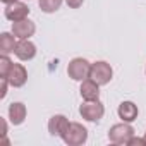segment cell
I'll return each mask as SVG.
<instances>
[{"instance_id":"obj_4","label":"cell","mask_w":146,"mask_h":146,"mask_svg":"<svg viewBox=\"0 0 146 146\" xmlns=\"http://www.w3.org/2000/svg\"><path fill=\"white\" fill-rule=\"evenodd\" d=\"M112 76H113V70L110 67L108 62L105 60H98L95 64H91V70H90V78L93 81H96L100 86H105L112 81Z\"/></svg>"},{"instance_id":"obj_3","label":"cell","mask_w":146,"mask_h":146,"mask_svg":"<svg viewBox=\"0 0 146 146\" xmlns=\"http://www.w3.org/2000/svg\"><path fill=\"white\" fill-rule=\"evenodd\" d=\"M79 113L88 122H98L105 115V107L100 100H84L79 107Z\"/></svg>"},{"instance_id":"obj_19","label":"cell","mask_w":146,"mask_h":146,"mask_svg":"<svg viewBox=\"0 0 146 146\" xmlns=\"http://www.w3.org/2000/svg\"><path fill=\"white\" fill-rule=\"evenodd\" d=\"M83 2H84V0H65V4H67L70 9H79V7L83 5Z\"/></svg>"},{"instance_id":"obj_1","label":"cell","mask_w":146,"mask_h":146,"mask_svg":"<svg viewBox=\"0 0 146 146\" xmlns=\"http://www.w3.org/2000/svg\"><path fill=\"white\" fill-rule=\"evenodd\" d=\"M62 141L69 146H81L88 141V129L79 122H70L69 129L62 136Z\"/></svg>"},{"instance_id":"obj_15","label":"cell","mask_w":146,"mask_h":146,"mask_svg":"<svg viewBox=\"0 0 146 146\" xmlns=\"http://www.w3.org/2000/svg\"><path fill=\"white\" fill-rule=\"evenodd\" d=\"M38 5H40V9H41L43 12H46V14H53L55 11L60 9L62 0H38Z\"/></svg>"},{"instance_id":"obj_8","label":"cell","mask_w":146,"mask_h":146,"mask_svg":"<svg viewBox=\"0 0 146 146\" xmlns=\"http://www.w3.org/2000/svg\"><path fill=\"white\" fill-rule=\"evenodd\" d=\"M7 79L11 83V86L14 88H23L28 81V70L23 64H12L9 74H7Z\"/></svg>"},{"instance_id":"obj_14","label":"cell","mask_w":146,"mask_h":146,"mask_svg":"<svg viewBox=\"0 0 146 146\" xmlns=\"http://www.w3.org/2000/svg\"><path fill=\"white\" fill-rule=\"evenodd\" d=\"M17 43L19 41L14 33H2L0 35V52H2V55L14 53L17 48Z\"/></svg>"},{"instance_id":"obj_6","label":"cell","mask_w":146,"mask_h":146,"mask_svg":"<svg viewBox=\"0 0 146 146\" xmlns=\"http://www.w3.org/2000/svg\"><path fill=\"white\" fill-rule=\"evenodd\" d=\"M28 14H29V7H28L24 2H21V0L12 2V4H7L5 9H4V16H5L9 21H12V23L26 19Z\"/></svg>"},{"instance_id":"obj_16","label":"cell","mask_w":146,"mask_h":146,"mask_svg":"<svg viewBox=\"0 0 146 146\" xmlns=\"http://www.w3.org/2000/svg\"><path fill=\"white\" fill-rule=\"evenodd\" d=\"M11 67H12V60L9 58V55H2V57H0V76L7 78Z\"/></svg>"},{"instance_id":"obj_10","label":"cell","mask_w":146,"mask_h":146,"mask_svg":"<svg viewBox=\"0 0 146 146\" xmlns=\"http://www.w3.org/2000/svg\"><path fill=\"white\" fill-rule=\"evenodd\" d=\"M16 57L23 62H28V60H33L36 57V45L29 40H19L17 43V48H16Z\"/></svg>"},{"instance_id":"obj_21","label":"cell","mask_w":146,"mask_h":146,"mask_svg":"<svg viewBox=\"0 0 146 146\" xmlns=\"http://www.w3.org/2000/svg\"><path fill=\"white\" fill-rule=\"evenodd\" d=\"M144 139H146V132H144Z\"/></svg>"},{"instance_id":"obj_7","label":"cell","mask_w":146,"mask_h":146,"mask_svg":"<svg viewBox=\"0 0 146 146\" xmlns=\"http://www.w3.org/2000/svg\"><path fill=\"white\" fill-rule=\"evenodd\" d=\"M36 31V24L33 21H29L28 17L23 21H16L12 23V33L16 35L17 40H29Z\"/></svg>"},{"instance_id":"obj_17","label":"cell","mask_w":146,"mask_h":146,"mask_svg":"<svg viewBox=\"0 0 146 146\" xmlns=\"http://www.w3.org/2000/svg\"><path fill=\"white\" fill-rule=\"evenodd\" d=\"M11 83H9V79L7 78H4V76H0V98H5L7 96V86H9Z\"/></svg>"},{"instance_id":"obj_11","label":"cell","mask_w":146,"mask_h":146,"mask_svg":"<svg viewBox=\"0 0 146 146\" xmlns=\"http://www.w3.org/2000/svg\"><path fill=\"white\" fill-rule=\"evenodd\" d=\"M81 96L83 100H100V84L91 78L81 81Z\"/></svg>"},{"instance_id":"obj_20","label":"cell","mask_w":146,"mask_h":146,"mask_svg":"<svg viewBox=\"0 0 146 146\" xmlns=\"http://www.w3.org/2000/svg\"><path fill=\"white\" fill-rule=\"evenodd\" d=\"M2 2L7 5V4H12V2H17V0H2Z\"/></svg>"},{"instance_id":"obj_9","label":"cell","mask_w":146,"mask_h":146,"mask_svg":"<svg viewBox=\"0 0 146 146\" xmlns=\"http://www.w3.org/2000/svg\"><path fill=\"white\" fill-rule=\"evenodd\" d=\"M70 122L65 115H53L50 120H48V132L52 136H57V137H62L65 134V131L69 129Z\"/></svg>"},{"instance_id":"obj_13","label":"cell","mask_w":146,"mask_h":146,"mask_svg":"<svg viewBox=\"0 0 146 146\" xmlns=\"http://www.w3.org/2000/svg\"><path fill=\"white\" fill-rule=\"evenodd\" d=\"M26 105L21 102H14L9 105V119L14 125H21L26 120Z\"/></svg>"},{"instance_id":"obj_12","label":"cell","mask_w":146,"mask_h":146,"mask_svg":"<svg viewBox=\"0 0 146 146\" xmlns=\"http://www.w3.org/2000/svg\"><path fill=\"white\" fill-rule=\"evenodd\" d=\"M117 113H119V119H122V122H134L137 119V105L132 103V102H122L117 108Z\"/></svg>"},{"instance_id":"obj_2","label":"cell","mask_w":146,"mask_h":146,"mask_svg":"<svg viewBox=\"0 0 146 146\" xmlns=\"http://www.w3.org/2000/svg\"><path fill=\"white\" fill-rule=\"evenodd\" d=\"M90 70H91V64L83 58V57H76L72 58L67 65V74L70 79L74 81H84L90 78Z\"/></svg>"},{"instance_id":"obj_5","label":"cell","mask_w":146,"mask_h":146,"mask_svg":"<svg viewBox=\"0 0 146 146\" xmlns=\"http://www.w3.org/2000/svg\"><path fill=\"white\" fill-rule=\"evenodd\" d=\"M134 136V127L131 125V122H122V124H115L110 127L108 131V139L113 144H127V141Z\"/></svg>"},{"instance_id":"obj_18","label":"cell","mask_w":146,"mask_h":146,"mask_svg":"<svg viewBox=\"0 0 146 146\" xmlns=\"http://www.w3.org/2000/svg\"><path fill=\"white\" fill-rule=\"evenodd\" d=\"M127 146H146V139H144V137H136V136H132V137L127 141Z\"/></svg>"}]
</instances>
